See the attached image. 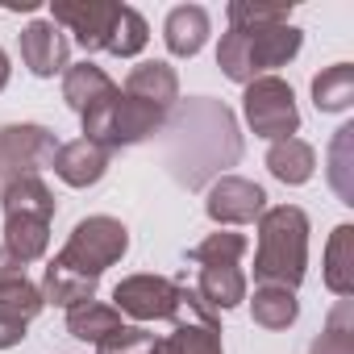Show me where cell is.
<instances>
[{
  "instance_id": "obj_1",
  "label": "cell",
  "mask_w": 354,
  "mask_h": 354,
  "mask_svg": "<svg viewBox=\"0 0 354 354\" xmlns=\"http://www.w3.org/2000/svg\"><path fill=\"white\" fill-rule=\"evenodd\" d=\"M292 5H254V0H234L230 5V30L217 46V67L234 84L263 80L267 71L292 63L300 55L304 34L288 21Z\"/></svg>"
},
{
  "instance_id": "obj_2",
  "label": "cell",
  "mask_w": 354,
  "mask_h": 354,
  "mask_svg": "<svg viewBox=\"0 0 354 354\" xmlns=\"http://www.w3.org/2000/svg\"><path fill=\"white\" fill-rule=\"evenodd\" d=\"M238 158H242V138L225 104L201 96V100H188L180 117L171 121L167 162L180 184L201 188L209 175H217L221 167H234Z\"/></svg>"
},
{
  "instance_id": "obj_3",
  "label": "cell",
  "mask_w": 354,
  "mask_h": 354,
  "mask_svg": "<svg viewBox=\"0 0 354 354\" xmlns=\"http://www.w3.org/2000/svg\"><path fill=\"white\" fill-rule=\"evenodd\" d=\"M308 271V213L296 205H275L259 217L254 279L259 288L296 292Z\"/></svg>"
},
{
  "instance_id": "obj_4",
  "label": "cell",
  "mask_w": 354,
  "mask_h": 354,
  "mask_svg": "<svg viewBox=\"0 0 354 354\" xmlns=\"http://www.w3.org/2000/svg\"><path fill=\"white\" fill-rule=\"evenodd\" d=\"M5 205V250L17 263H38L50 246V221H55V196L50 188L30 175V180H13L0 192Z\"/></svg>"
},
{
  "instance_id": "obj_5",
  "label": "cell",
  "mask_w": 354,
  "mask_h": 354,
  "mask_svg": "<svg viewBox=\"0 0 354 354\" xmlns=\"http://www.w3.org/2000/svg\"><path fill=\"white\" fill-rule=\"evenodd\" d=\"M242 254H246V238L242 234H230V230H217L209 234L201 246H192V263L201 267L196 275V296L213 308V313H230L246 300V275H242Z\"/></svg>"
},
{
  "instance_id": "obj_6",
  "label": "cell",
  "mask_w": 354,
  "mask_h": 354,
  "mask_svg": "<svg viewBox=\"0 0 354 354\" xmlns=\"http://www.w3.org/2000/svg\"><path fill=\"white\" fill-rule=\"evenodd\" d=\"M80 121H84V138L96 142V146H104V150L113 154V150H121V146H138V142L154 138V133L167 125V109L117 92L113 100H104V104H96L92 113H84Z\"/></svg>"
},
{
  "instance_id": "obj_7",
  "label": "cell",
  "mask_w": 354,
  "mask_h": 354,
  "mask_svg": "<svg viewBox=\"0 0 354 354\" xmlns=\"http://www.w3.org/2000/svg\"><path fill=\"white\" fill-rule=\"evenodd\" d=\"M125 250H129V230H125L117 217L96 213V217H84V221L71 230V238H67V246L55 254V263H63V267H71V271H80V275L100 279V271H109L113 263H121Z\"/></svg>"
},
{
  "instance_id": "obj_8",
  "label": "cell",
  "mask_w": 354,
  "mask_h": 354,
  "mask_svg": "<svg viewBox=\"0 0 354 354\" xmlns=\"http://www.w3.org/2000/svg\"><path fill=\"white\" fill-rule=\"evenodd\" d=\"M242 113H246V125H250L259 138H267V142L296 138V129H300L296 96H292L288 80H279V75L250 80V84H246V96H242Z\"/></svg>"
},
{
  "instance_id": "obj_9",
  "label": "cell",
  "mask_w": 354,
  "mask_h": 354,
  "mask_svg": "<svg viewBox=\"0 0 354 354\" xmlns=\"http://www.w3.org/2000/svg\"><path fill=\"white\" fill-rule=\"evenodd\" d=\"M171 325L175 329L167 337H154L146 354H225L221 350V321L196 296L192 283H184V300H180V313H175Z\"/></svg>"
},
{
  "instance_id": "obj_10",
  "label": "cell",
  "mask_w": 354,
  "mask_h": 354,
  "mask_svg": "<svg viewBox=\"0 0 354 354\" xmlns=\"http://www.w3.org/2000/svg\"><path fill=\"white\" fill-rule=\"evenodd\" d=\"M59 142L46 125H0V180H30L42 167H50Z\"/></svg>"
},
{
  "instance_id": "obj_11",
  "label": "cell",
  "mask_w": 354,
  "mask_h": 354,
  "mask_svg": "<svg viewBox=\"0 0 354 354\" xmlns=\"http://www.w3.org/2000/svg\"><path fill=\"white\" fill-rule=\"evenodd\" d=\"M113 308L133 317V321H175L184 300V283L180 279H167V275H129L113 288Z\"/></svg>"
},
{
  "instance_id": "obj_12",
  "label": "cell",
  "mask_w": 354,
  "mask_h": 354,
  "mask_svg": "<svg viewBox=\"0 0 354 354\" xmlns=\"http://www.w3.org/2000/svg\"><path fill=\"white\" fill-rule=\"evenodd\" d=\"M117 17H121V5H113V0H55L50 5V21L67 26L88 55L109 50Z\"/></svg>"
},
{
  "instance_id": "obj_13",
  "label": "cell",
  "mask_w": 354,
  "mask_h": 354,
  "mask_svg": "<svg viewBox=\"0 0 354 354\" xmlns=\"http://www.w3.org/2000/svg\"><path fill=\"white\" fill-rule=\"evenodd\" d=\"M205 213L217 225H250L267 213V192L242 175H221L205 196Z\"/></svg>"
},
{
  "instance_id": "obj_14",
  "label": "cell",
  "mask_w": 354,
  "mask_h": 354,
  "mask_svg": "<svg viewBox=\"0 0 354 354\" xmlns=\"http://www.w3.org/2000/svg\"><path fill=\"white\" fill-rule=\"evenodd\" d=\"M17 46H21V63L38 75V80H55L63 75L71 63V42L63 38V30L55 21H30L21 34H17Z\"/></svg>"
},
{
  "instance_id": "obj_15",
  "label": "cell",
  "mask_w": 354,
  "mask_h": 354,
  "mask_svg": "<svg viewBox=\"0 0 354 354\" xmlns=\"http://www.w3.org/2000/svg\"><path fill=\"white\" fill-rule=\"evenodd\" d=\"M50 167H55V175L67 188H92V184L104 180V171H109V150L88 142V138H75V142L59 146Z\"/></svg>"
},
{
  "instance_id": "obj_16",
  "label": "cell",
  "mask_w": 354,
  "mask_h": 354,
  "mask_svg": "<svg viewBox=\"0 0 354 354\" xmlns=\"http://www.w3.org/2000/svg\"><path fill=\"white\" fill-rule=\"evenodd\" d=\"M209 34H213V21H209V13L201 5H180V9H171L167 21H162V42H167V50L175 59L201 55Z\"/></svg>"
},
{
  "instance_id": "obj_17",
  "label": "cell",
  "mask_w": 354,
  "mask_h": 354,
  "mask_svg": "<svg viewBox=\"0 0 354 354\" xmlns=\"http://www.w3.org/2000/svg\"><path fill=\"white\" fill-rule=\"evenodd\" d=\"M121 88L96 67V63H80V67H67L63 71V100L84 117V113H92L96 104H104V100H113Z\"/></svg>"
},
{
  "instance_id": "obj_18",
  "label": "cell",
  "mask_w": 354,
  "mask_h": 354,
  "mask_svg": "<svg viewBox=\"0 0 354 354\" xmlns=\"http://www.w3.org/2000/svg\"><path fill=\"white\" fill-rule=\"evenodd\" d=\"M125 96H138L146 104H158V109H171L175 100H180V75H175V67L167 63H138L121 88Z\"/></svg>"
},
{
  "instance_id": "obj_19",
  "label": "cell",
  "mask_w": 354,
  "mask_h": 354,
  "mask_svg": "<svg viewBox=\"0 0 354 354\" xmlns=\"http://www.w3.org/2000/svg\"><path fill=\"white\" fill-rule=\"evenodd\" d=\"M267 167L279 184H308L313 180V171H317V150L304 142V138H283V142H271L267 150Z\"/></svg>"
},
{
  "instance_id": "obj_20",
  "label": "cell",
  "mask_w": 354,
  "mask_h": 354,
  "mask_svg": "<svg viewBox=\"0 0 354 354\" xmlns=\"http://www.w3.org/2000/svg\"><path fill=\"white\" fill-rule=\"evenodd\" d=\"M42 296H46V304H59V308H80V304H88V300H96V279L92 275H80V271H71V267H63V263H46V275H42Z\"/></svg>"
},
{
  "instance_id": "obj_21",
  "label": "cell",
  "mask_w": 354,
  "mask_h": 354,
  "mask_svg": "<svg viewBox=\"0 0 354 354\" xmlns=\"http://www.w3.org/2000/svg\"><path fill=\"white\" fill-rule=\"evenodd\" d=\"M325 288L342 300L354 296V225H337L325 246Z\"/></svg>"
},
{
  "instance_id": "obj_22",
  "label": "cell",
  "mask_w": 354,
  "mask_h": 354,
  "mask_svg": "<svg viewBox=\"0 0 354 354\" xmlns=\"http://www.w3.org/2000/svg\"><path fill=\"white\" fill-rule=\"evenodd\" d=\"M121 325H125L121 313L113 304H100V300H88V304H80V308L67 313V333L80 337V342H92V346L109 342Z\"/></svg>"
},
{
  "instance_id": "obj_23",
  "label": "cell",
  "mask_w": 354,
  "mask_h": 354,
  "mask_svg": "<svg viewBox=\"0 0 354 354\" xmlns=\"http://www.w3.org/2000/svg\"><path fill=\"white\" fill-rule=\"evenodd\" d=\"M313 104L317 113H346L354 104V67L333 63L321 75H313Z\"/></svg>"
},
{
  "instance_id": "obj_24",
  "label": "cell",
  "mask_w": 354,
  "mask_h": 354,
  "mask_svg": "<svg viewBox=\"0 0 354 354\" xmlns=\"http://www.w3.org/2000/svg\"><path fill=\"white\" fill-rule=\"evenodd\" d=\"M250 317H254L259 329H288V325L300 317L296 292H288V288H254Z\"/></svg>"
},
{
  "instance_id": "obj_25",
  "label": "cell",
  "mask_w": 354,
  "mask_h": 354,
  "mask_svg": "<svg viewBox=\"0 0 354 354\" xmlns=\"http://www.w3.org/2000/svg\"><path fill=\"white\" fill-rule=\"evenodd\" d=\"M313 354H354V304L337 300L325 317L321 337L313 342Z\"/></svg>"
},
{
  "instance_id": "obj_26",
  "label": "cell",
  "mask_w": 354,
  "mask_h": 354,
  "mask_svg": "<svg viewBox=\"0 0 354 354\" xmlns=\"http://www.w3.org/2000/svg\"><path fill=\"white\" fill-rule=\"evenodd\" d=\"M46 308V296L38 283H30L26 275H13V279H0V313H9L17 321H34L38 313Z\"/></svg>"
},
{
  "instance_id": "obj_27",
  "label": "cell",
  "mask_w": 354,
  "mask_h": 354,
  "mask_svg": "<svg viewBox=\"0 0 354 354\" xmlns=\"http://www.w3.org/2000/svg\"><path fill=\"white\" fill-rule=\"evenodd\" d=\"M146 42H150V26H146V17H142L138 9L121 5V17H117L113 38H109V55H117V59H133V55H142Z\"/></svg>"
},
{
  "instance_id": "obj_28",
  "label": "cell",
  "mask_w": 354,
  "mask_h": 354,
  "mask_svg": "<svg viewBox=\"0 0 354 354\" xmlns=\"http://www.w3.org/2000/svg\"><path fill=\"white\" fill-rule=\"evenodd\" d=\"M350 138H354V125H342L337 129V142H333V188H337V196L346 201V205H354V188H350V180H346V146H350Z\"/></svg>"
},
{
  "instance_id": "obj_29",
  "label": "cell",
  "mask_w": 354,
  "mask_h": 354,
  "mask_svg": "<svg viewBox=\"0 0 354 354\" xmlns=\"http://www.w3.org/2000/svg\"><path fill=\"white\" fill-rule=\"evenodd\" d=\"M26 342V321L9 317V313H0V350H13Z\"/></svg>"
},
{
  "instance_id": "obj_30",
  "label": "cell",
  "mask_w": 354,
  "mask_h": 354,
  "mask_svg": "<svg viewBox=\"0 0 354 354\" xmlns=\"http://www.w3.org/2000/svg\"><path fill=\"white\" fill-rule=\"evenodd\" d=\"M13 275H26V263H17L5 246H0V279H13Z\"/></svg>"
},
{
  "instance_id": "obj_31",
  "label": "cell",
  "mask_w": 354,
  "mask_h": 354,
  "mask_svg": "<svg viewBox=\"0 0 354 354\" xmlns=\"http://www.w3.org/2000/svg\"><path fill=\"white\" fill-rule=\"evenodd\" d=\"M9 75H13V67H9V55H5V50H0V92H5V88H9Z\"/></svg>"
}]
</instances>
